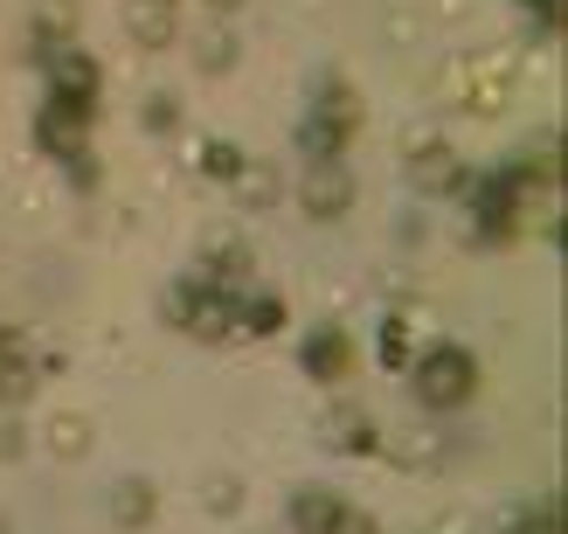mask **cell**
Listing matches in <instances>:
<instances>
[{
	"instance_id": "cell-8",
	"label": "cell",
	"mask_w": 568,
	"mask_h": 534,
	"mask_svg": "<svg viewBox=\"0 0 568 534\" xmlns=\"http://www.w3.org/2000/svg\"><path fill=\"white\" fill-rule=\"evenodd\" d=\"M298 354H305V375L339 382V375H347V361H354V341H347L339 326H320V333H312V341H305Z\"/></svg>"
},
{
	"instance_id": "cell-2",
	"label": "cell",
	"mask_w": 568,
	"mask_h": 534,
	"mask_svg": "<svg viewBox=\"0 0 568 534\" xmlns=\"http://www.w3.org/2000/svg\"><path fill=\"white\" fill-rule=\"evenodd\" d=\"M298 209L312 215V222H339L354 209V174L339 160H312L305 167V181H298Z\"/></svg>"
},
{
	"instance_id": "cell-18",
	"label": "cell",
	"mask_w": 568,
	"mask_h": 534,
	"mask_svg": "<svg viewBox=\"0 0 568 534\" xmlns=\"http://www.w3.org/2000/svg\"><path fill=\"white\" fill-rule=\"evenodd\" d=\"M236 194H243V209H271V202H277V174H271V167H257V174L243 167V174H236Z\"/></svg>"
},
{
	"instance_id": "cell-23",
	"label": "cell",
	"mask_w": 568,
	"mask_h": 534,
	"mask_svg": "<svg viewBox=\"0 0 568 534\" xmlns=\"http://www.w3.org/2000/svg\"><path fill=\"white\" fill-rule=\"evenodd\" d=\"M333 534H382L375 521H367L361 507H339V521H333Z\"/></svg>"
},
{
	"instance_id": "cell-5",
	"label": "cell",
	"mask_w": 568,
	"mask_h": 534,
	"mask_svg": "<svg viewBox=\"0 0 568 534\" xmlns=\"http://www.w3.org/2000/svg\"><path fill=\"white\" fill-rule=\"evenodd\" d=\"M174 28H181L174 0H125V36L139 49H166V42H174Z\"/></svg>"
},
{
	"instance_id": "cell-17",
	"label": "cell",
	"mask_w": 568,
	"mask_h": 534,
	"mask_svg": "<svg viewBox=\"0 0 568 534\" xmlns=\"http://www.w3.org/2000/svg\"><path fill=\"white\" fill-rule=\"evenodd\" d=\"M284 320L277 299H236V333H271Z\"/></svg>"
},
{
	"instance_id": "cell-20",
	"label": "cell",
	"mask_w": 568,
	"mask_h": 534,
	"mask_svg": "<svg viewBox=\"0 0 568 534\" xmlns=\"http://www.w3.org/2000/svg\"><path fill=\"white\" fill-rule=\"evenodd\" d=\"M382 361H388V369H403V361H409V326L403 320H382Z\"/></svg>"
},
{
	"instance_id": "cell-24",
	"label": "cell",
	"mask_w": 568,
	"mask_h": 534,
	"mask_svg": "<svg viewBox=\"0 0 568 534\" xmlns=\"http://www.w3.org/2000/svg\"><path fill=\"white\" fill-rule=\"evenodd\" d=\"M430 534H478V527H471V521H465V514H450V521H437V527H430Z\"/></svg>"
},
{
	"instance_id": "cell-26",
	"label": "cell",
	"mask_w": 568,
	"mask_h": 534,
	"mask_svg": "<svg viewBox=\"0 0 568 534\" xmlns=\"http://www.w3.org/2000/svg\"><path fill=\"white\" fill-rule=\"evenodd\" d=\"M0 534H8V527H0Z\"/></svg>"
},
{
	"instance_id": "cell-10",
	"label": "cell",
	"mask_w": 568,
	"mask_h": 534,
	"mask_svg": "<svg viewBox=\"0 0 568 534\" xmlns=\"http://www.w3.org/2000/svg\"><path fill=\"white\" fill-rule=\"evenodd\" d=\"M42 437H49L55 459H83V452H91V416H83V410H55L42 424Z\"/></svg>"
},
{
	"instance_id": "cell-16",
	"label": "cell",
	"mask_w": 568,
	"mask_h": 534,
	"mask_svg": "<svg viewBox=\"0 0 568 534\" xmlns=\"http://www.w3.org/2000/svg\"><path fill=\"white\" fill-rule=\"evenodd\" d=\"M243 167H250L243 147H230V139H202V174H209V181H236Z\"/></svg>"
},
{
	"instance_id": "cell-1",
	"label": "cell",
	"mask_w": 568,
	"mask_h": 534,
	"mask_svg": "<svg viewBox=\"0 0 568 534\" xmlns=\"http://www.w3.org/2000/svg\"><path fill=\"white\" fill-rule=\"evenodd\" d=\"M471 389H478V361L465 347H430L416 361V396L430 403V410H458L471 403Z\"/></svg>"
},
{
	"instance_id": "cell-22",
	"label": "cell",
	"mask_w": 568,
	"mask_h": 534,
	"mask_svg": "<svg viewBox=\"0 0 568 534\" xmlns=\"http://www.w3.org/2000/svg\"><path fill=\"white\" fill-rule=\"evenodd\" d=\"M430 147H437V125H409V132H403V160L430 153Z\"/></svg>"
},
{
	"instance_id": "cell-6",
	"label": "cell",
	"mask_w": 568,
	"mask_h": 534,
	"mask_svg": "<svg viewBox=\"0 0 568 534\" xmlns=\"http://www.w3.org/2000/svg\"><path fill=\"white\" fill-rule=\"evenodd\" d=\"M153 507H160L153 480H119V486H111V500H104L111 527H125V534H139V527H146V521H153Z\"/></svg>"
},
{
	"instance_id": "cell-15",
	"label": "cell",
	"mask_w": 568,
	"mask_h": 534,
	"mask_svg": "<svg viewBox=\"0 0 568 534\" xmlns=\"http://www.w3.org/2000/svg\"><path fill=\"white\" fill-rule=\"evenodd\" d=\"M139 125L146 132H181V98L174 91H146L139 98Z\"/></svg>"
},
{
	"instance_id": "cell-9",
	"label": "cell",
	"mask_w": 568,
	"mask_h": 534,
	"mask_svg": "<svg viewBox=\"0 0 568 534\" xmlns=\"http://www.w3.org/2000/svg\"><path fill=\"white\" fill-rule=\"evenodd\" d=\"M339 507H347V500H339L333 486H298V493H292V527H298V534H333Z\"/></svg>"
},
{
	"instance_id": "cell-25",
	"label": "cell",
	"mask_w": 568,
	"mask_h": 534,
	"mask_svg": "<svg viewBox=\"0 0 568 534\" xmlns=\"http://www.w3.org/2000/svg\"><path fill=\"white\" fill-rule=\"evenodd\" d=\"M202 8H215V14H236V8H243V0H202Z\"/></svg>"
},
{
	"instance_id": "cell-12",
	"label": "cell",
	"mask_w": 568,
	"mask_h": 534,
	"mask_svg": "<svg viewBox=\"0 0 568 534\" xmlns=\"http://www.w3.org/2000/svg\"><path fill=\"white\" fill-rule=\"evenodd\" d=\"M36 49H55V42H70L77 36V0H36Z\"/></svg>"
},
{
	"instance_id": "cell-14",
	"label": "cell",
	"mask_w": 568,
	"mask_h": 534,
	"mask_svg": "<svg viewBox=\"0 0 568 534\" xmlns=\"http://www.w3.org/2000/svg\"><path fill=\"white\" fill-rule=\"evenodd\" d=\"M333 452H382V431H375V416H361V410H339L333 416Z\"/></svg>"
},
{
	"instance_id": "cell-7",
	"label": "cell",
	"mask_w": 568,
	"mask_h": 534,
	"mask_svg": "<svg viewBox=\"0 0 568 534\" xmlns=\"http://www.w3.org/2000/svg\"><path fill=\"white\" fill-rule=\"evenodd\" d=\"M409 188H416V194H458V188H465V160L444 153V147L416 153V160H409Z\"/></svg>"
},
{
	"instance_id": "cell-3",
	"label": "cell",
	"mask_w": 568,
	"mask_h": 534,
	"mask_svg": "<svg viewBox=\"0 0 568 534\" xmlns=\"http://www.w3.org/2000/svg\"><path fill=\"white\" fill-rule=\"evenodd\" d=\"M42 70H49V98H63V104H83V111H98V63H91L83 49H70V42L42 49Z\"/></svg>"
},
{
	"instance_id": "cell-19",
	"label": "cell",
	"mask_w": 568,
	"mask_h": 534,
	"mask_svg": "<svg viewBox=\"0 0 568 534\" xmlns=\"http://www.w3.org/2000/svg\"><path fill=\"white\" fill-rule=\"evenodd\" d=\"M202 500H209L215 514H236L243 507V480H236V472H215V480L202 486Z\"/></svg>"
},
{
	"instance_id": "cell-4",
	"label": "cell",
	"mask_w": 568,
	"mask_h": 534,
	"mask_svg": "<svg viewBox=\"0 0 568 534\" xmlns=\"http://www.w3.org/2000/svg\"><path fill=\"white\" fill-rule=\"evenodd\" d=\"M202 271L215 278V285H230V292H236V278H250V243L230 230V222L202 236Z\"/></svg>"
},
{
	"instance_id": "cell-21",
	"label": "cell",
	"mask_w": 568,
	"mask_h": 534,
	"mask_svg": "<svg viewBox=\"0 0 568 534\" xmlns=\"http://www.w3.org/2000/svg\"><path fill=\"white\" fill-rule=\"evenodd\" d=\"M28 452V431H21V416L8 410V416H0V459H21Z\"/></svg>"
},
{
	"instance_id": "cell-11",
	"label": "cell",
	"mask_w": 568,
	"mask_h": 534,
	"mask_svg": "<svg viewBox=\"0 0 568 534\" xmlns=\"http://www.w3.org/2000/svg\"><path fill=\"white\" fill-rule=\"evenodd\" d=\"M0 396H8V410H21L28 396H36V361H28L21 333L8 341V354H0Z\"/></svg>"
},
{
	"instance_id": "cell-13",
	"label": "cell",
	"mask_w": 568,
	"mask_h": 534,
	"mask_svg": "<svg viewBox=\"0 0 568 534\" xmlns=\"http://www.w3.org/2000/svg\"><path fill=\"white\" fill-rule=\"evenodd\" d=\"M243 56V42H236V28H202V36H194V63H202L209 77H222Z\"/></svg>"
}]
</instances>
